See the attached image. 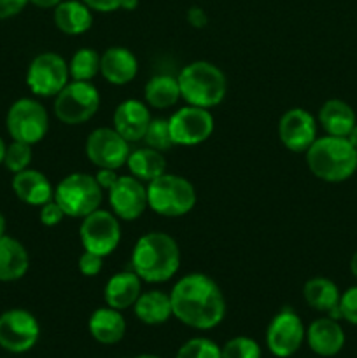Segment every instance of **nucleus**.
Instances as JSON below:
<instances>
[{
	"label": "nucleus",
	"mask_w": 357,
	"mask_h": 358,
	"mask_svg": "<svg viewBox=\"0 0 357 358\" xmlns=\"http://www.w3.org/2000/svg\"><path fill=\"white\" fill-rule=\"evenodd\" d=\"M79 238L84 250L107 257L121 243V224L114 213L98 208L83 219Z\"/></svg>",
	"instance_id": "nucleus-10"
},
{
	"label": "nucleus",
	"mask_w": 357,
	"mask_h": 358,
	"mask_svg": "<svg viewBox=\"0 0 357 358\" xmlns=\"http://www.w3.org/2000/svg\"><path fill=\"white\" fill-rule=\"evenodd\" d=\"M350 273H352L357 280V252L352 255V259H350Z\"/></svg>",
	"instance_id": "nucleus-45"
},
{
	"label": "nucleus",
	"mask_w": 357,
	"mask_h": 358,
	"mask_svg": "<svg viewBox=\"0 0 357 358\" xmlns=\"http://www.w3.org/2000/svg\"><path fill=\"white\" fill-rule=\"evenodd\" d=\"M279 136L287 150L303 154L317 140V119L304 108H289L280 117Z\"/></svg>",
	"instance_id": "nucleus-16"
},
{
	"label": "nucleus",
	"mask_w": 357,
	"mask_h": 358,
	"mask_svg": "<svg viewBox=\"0 0 357 358\" xmlns=\"http://www.w3.org/2000/svg\"><path fill=\"white\" fill-rule=\"evenodd\" d=\"M88 331L100 345H118L126 334V320L119 310L111 306L98 308L91 313Z\"/></svg>",
	"instance_id": "nucleus-23"
},
{
	"label": "nucleus",
	"mask_w": 357,
	"mask_h": 358,
	"mask_svg": "<svg viewBox=\"0 0 357 358\" xmlns=\"http://www.w3.org/2000/svg\"><path fill=\"white\" fill-rule=\"evenodd\" d=\"M144 98H146V103L149 107L158 108V110L177 105V101L181 100L177 77L164 76V73L150 77L144 87Z\"/></svg>",
	"instance_id": "nucleus-29"
},
{
	"label": "nucleus",
	"mask_w": 357,
	"mask_h": 358,
	"mask_svg": "<svg viewBox=\"0 0 357 358\" xmlns=\"http://www.w3.org/2000/svg\"><path fill=\"white\" fill-rule=\"evenodd\" d=\"M52 199L62 206L66 217L84 219L100 208L104 191L98 185L94 175L76 171L58 182Z\"/></svg>",
	"instance_id": "nucleus-6"
},
{
	"label": "nucleus",
	"mask_w": 357,
	"mask_h": 358,
	"mask_svg": "<svg viewBox=\"0 0 357 358\" xmlns=\"http://www.w3.org/2000/svg\"><path fill=\"white\" fill-rule=\"evenodd\" d=\"M30 268V255L21 241L13 236H0V282L10 283L23 278Z\"/></svg>",
	"instance_id": "nucleus-24"
},
{
	"label": "nucleus",
	"mask_w": 357,
	"mask_h": 358,
	"mask_svg": "<svg viewBox=\"0 0 357 358\" xmlns=\"http://www.w3.org/2000/svg\"><path fill=\"white\" fill-rule=\"evenodd\" d=\"M94 178H97L98 185L102 187V191H108V189L112 187V185L118 182L119 175H118V170H108V168H98L97 175H94Z\"/></svg>",
	"instance_id": "nucleus-40"
},
{
	"label": "nucleus",
	"mask_w": 357,
	"mask_h": 358,
	"mask_svg": "<svg viewBox=\"0 0 357 358\" xmlns=\"http://www.w3.org/2000/svg\"><path fill=\"white\" fill-rule=\"evenodd\" d=\"M175 358H223L220 346L209 338H192L178 348Z\"/></svg>",
	"instance_id": "nucleus-33"
},
{
	"label": "nucleus",
	"mask_w": 357,
	"mask_h": 358,
	"mask_svg": "<svg viewBox=\"0 0 357 358\" xmlns=\"http://www.w3.org/2000/svg\"><path fill=\"white\" fill-rule=\"evenodd\" d=\"M69 83V63L58 52H41L28 65L27 86L35 96H56Z\"/></svg>",
	"instance_id": "nucleus-9"
},
{
	"label": "nucleus",
	"mask_w": 357,
	"mask_h": 358,
	"mask_svg": "<svg viewBox=\"0 0 357 358\" xmlns=\"http://www.w3.org/2000/svg\"><path fill=\"white\" fill-rule=\"evenodd\" d=\"M83 2L97 13H114L122 6V0H83Z\"/></svg>",
	"instance_id": "nucleus-39"
},
{
	"label": "nucleus",
	"mask_w": 357,
	"mask_h": 358,
	"mask_svg": "<svg viewBox=\"0 0 357 358\" xmlns=\"http://www.w3.org/2000/svg\"><path fill=\"white\" fill-rule=\"evenodd\" d=\"M140 294H142L140 276L135 271H121L112 275L105 283L104 299L107 306L122 311L133 308Z\"/></svg>",
	"instance_id": "nucleus-22"
},
{
	"label": "nucleus",
	"mask_w": 357,
	"mask_h": 358,
	"mask_svg": "<svg viewBox=\"0 0 357 358\" xmlns=\"http://www.w3.org/2000/svg\"><path fill=\"white\" fill-rule=\"evenodd\" d=\"M181 268V248L167 233H147L136 240L132 252V269L147 283H164Z\"/></svg>",
	"instance_id": "nucleus-2"
},
{
	"label": "nucleus",
	"mask_w": 357,
	"mask_h": 358,
	"mask_svg": "<svg viewBox=\"0 0 357 358\" xmlns=\"http://www.w3.org/2000/svg\"><path fill=\"white\" fill-rule=\"evenodd\" d=\"M220 355L223 358H261L262 352L255 339L247 338V336H237L224 343V346L220 348Z\"/></svg>",
	"instance_id": "nucleus-32"
},
{
	"label": "nucleus",
	"mask_w": 357,
	"mask_h": 358,
	"mask_svg": "<svg viewBox=\"0 0 357 358\" xmlns=\"http://www.w3.org/2000/svg\"><path fill=\"white\" fill-rule=\"evenodd\" d=\"M136 6H139V0H122L121 9L133 10V9H136Z\"/></svg>",
	"instance_id": "nucleus-43"
},
{
	"label": "nucleus",
	"mask_w": 357,
	"mask_h": 358,
	"mask_svg": "<svg viewBox=\"0 0 357 358\" xmlns=\"http://www.w3.org/2000/svg\"><path fill=\"white\" fill-rule=\"evenodd\" d=\"M108 205L119 220H136L149 208L147 187L133 175H119L118 182L108 189Z\"/></svg>",
	"instance_id": "nucleus-15"
},
{
	"label": "nucleus",
	"mask_w": 357,
	"mask_h": 358,
	"mask_svg": "<svg viewBox=\"0 0 357 358\" xmlns=\"http://www.w3.org/2000/svg\"><path fill=\"white\" fill-rule=\"evenodd\" d=\"M303 297L308 306L315 311L326 313L328 317L340 320V292L338 285L326 276H314L303 287Z\"/></svg>",
	"instance_id": "nucleus-21"
},
{
	"label": "nucleus",
	"mask_w": 357,
	"mask_h": 358,
	"mask_svg": "<svg viewBox=\"0 0 357 358\" xmlns=\"http://www.w3.org/2000/svg\"><path fill=\"white\" fill-rule=\"evenodd\" d=\"M10 185H13L16 198L30 206L46 205L55 196V189H52L49 178L42 171L31 170V168L14 173Z\"/></svg>",
	"instance_id": "nucleus-20"
},
{
	"label": "nucleus",
	"mask_w": 357,
	"mask_h": 358,
	"mask_svg": "<svg viewBox=\"0 0 357 358\" xmlns=\"http://www.w3.org/2000/svg\"><path fill=\"white\" fill-rule=\"evenodd\" d=\"M144 142L147 143V147L160 150V152H168L172 147H175L174 140H172V135H170L168 119H163V117L150 119L149 128H147L146 136H144Z\"/></svg>",
	"instance_id": "nucleus-31"
},
{
	"label": "nucleus",
	"mask_w": 357,
	"mask_h": 358,
	"mask_svg": "<svg viewBox=\"0 0 357 358\" xmlns=\"http://www.w3.org/2000/svg\"><path fill=\"white\" fill-rule=\"evenodd\" d=\"M345 331L338 320L322 317L312 322L307 329L308 348L318 357H336L345 346Z\"/></svg>",
	"instance_id": "nucleus-17"
},
{
	"label": "nucleus",
	"mask_w": 357,
	"mask_h": 358,
	"mask_svg": "<svg viewBox=\"0 0 357 358\" xmlns=\"http://www.w3.org/2000/svg\"><path fill=\"white\" fill-rule=\"evenodd\" d=\"M6 128L16 142L35 145L42 142L49 131L48 110L34 98H20L7 110Z\"/></svg>",
	"instance_id": "nucleus-8"
},
{
	"label": "nucleus",
	"mask_w": 357,
	"mask_h": 358,
	"mask_svg": "<svg viewBox=\"0 0 357 358\" xmlns=\"http://www.w3.org/2000/svg\"><path fill=\"white\" fill-rule=\"evenodd\" d=\"M100 58L102 56L91 48L77 49L69 62L70 79L91 83V79L100 73Z\"/></svg>",
	"instance_id": "nucleus-30"
},
{
	"label": "nucleus",
	"mask_w": 357,
	"mask_h": 358,
	"mask_svg": "<svg viewBox=\"0 0 357 358\" xmlns=\"http://www.w3.org/2000/svg\"><path fill=\"white\" fill-rule=\"evenodd\" d=\"M41 338L38 320L27 310L14 308L0 315V348L9 353H27Z\"/></svg>",
	"instance_id": "nucleus-11"
},
{
	"label": "nucleus",
	"mask_w": 357,
	"mask_h": 358,
	"mask_svg": "<svg viewBox=\"0 0 357 358\" xmlns=\"http://www.w3.org/2000/svg\"><path fill=\"white\" fill-rule=\"evenodd\" d=\"M65 212L62 210V206L51 199L46 205L41 206V212H38V219H41V224L46 227H55L58 224H62V220L65 219Z\"/></svg>",
	"instance_id": "nucleus-36"
},
{
	"label": "nucleus",
	"mask_w": 357,
	"mask_h": 358,
	"mask_svg": "<svg viewBox=\"0 0 357 358\" xmlns=\"http://www.w3.org/2000/svg\"><path fill=\"white\" fill-rule=\"evenodd\" d=\"M308 170L328 184H340L357 171V149L345 136H317L307 150Z\"/></svg>",
	"instance_id": "nucleus-3"
},
{
	"label": "nucleus",
	"mask_w": 357,
	"mask_h": 358,
	"mask_svg": "<svg viewBox=\"0 0 357 358\" xmlns=\"http://www.w3.org/2000/svg\"><path fill=\"white\" fill-rule=\"evenodd\" d=\"M31 157H34L31 145L13 140V143L7 145L6 157H4V166L9 171H13V173H20V171L30 168Z\"/></svg>",
	"instance_id": "nucleus-34"
},
{
	"label": "nucleus",
	"mask_w": 357,
	"mask_h": 358,
	"mask_svg": "<svg viewBox=\"0 0 357 358\" xmlns=\"http://www.w3.org/2000/svg\"><path fill=\"white\" fill-rule=\"evenodd\" d=\"M168 126L175 145L195 147L212 136L216 122L209 108L186 105L168 117Z\"/></svg>",
	"instance_id": "nucleus-12"
},
{
	"label": "nucleus",
	"mask_w": 357,
	"mask_h": 358,
	"mask_svg": "<svg viewBox=\"0 0 357 358\" xmlns=\"http://www.w3.org/2000/svg\"><path fill=\"white\" fill-rule=\"evenodd\" d=\"M100 73L108 84L125 86L132 83L139 73V59L130 49L114 45L102 55Z\"/></svg>",
	"instance_id": "nucleus-19"
},
{
	"label": "nucleus",
	"mask_w": 357,
	"mask_h": 358,
	"mask_svg": "<svg viewBox=\"0 0 357 358\" xmlns=\"http://www.w3.org/2000/svg\"><path fill=\"white\" fill-rule=\"evenodd\" d=\"M150 119L153 117H150L149 105L139 100H125L115 107L112 122L115 131L133 143L144 140Z\"/></svg>",
	"instance_id": "nucleus-18"
},
{
	"label": "nucleus",
	"mask_w": 357,
	"mask_h": 358,
	"mask_svg": "<svg viewBox=\"0 0 357 358\" xmlns=\"http://www.w3.org/2000/svg\"><path fill=\"white\" fill-rule=\"evenodd\" d=\"M188 21L191 27L203 28L209 23V16H206L205 10H203L202 7H191V9L188 10Z\"/></svg>",
	"instance_id": "nucleus-41"
},
{
	"label": "nucleus",
	"mask_w": 357,
	"mask_h": 358,
	"mask_svg": "<svg viewBox=\"0 0 357 358\" xmlns=\"http://www.w3.org/2000/svg\"><path fill=\"white\" fill-rule=\"evenodd\" d=\"M100 108V93L88 80H70L55 96V115L63 124H84Z\"/></svg>",
	"instance_id": "nucleus-7"
},
{
	"label": "nucleus",
	"mask_w": 357,
	"mask_h": 358,
	"mask_svg": "<svg viewBox=\"0 0 357 358\" xmlns=\"http://www.w3.org/2000/svg\"><path fill=\"white\" fill-rule=\"evenodd\" d=\"M147 205L161 217H184L195 208L196 189L181 175L163 173L147 184Z\"/></svg>",
	"instance_id": "nucleus-5"
},
{
	"label": "nucleus",
	"mask_w": 357,
	"mask_h": 358,
	"mask_svg": "<svg viewBox=\"0 0 357 358\" xmlns=\"http://www.w3.org/2000/svg\"><path fill=\"white\" fill-rule=\"evenodd\" d=\"M133 313L146 325L164 324L174 317L170 294H164L161 290L142 292L133 304Z\"/></svg>",
	"instance_id": "nucleus-27"
},
{
	"label": "nucleus",
	"mask_w": 357,
	"mask_h": 358,
	"mask_svg": "<svg viewBox=\"0 0 357 358\" xmlns=\"http://www.w3.org/2000/svg\"><path fill=\"white\" fill-rule=\"evenodd\" d=\"M28 2L34 3L35 7H41V9H55L63 0H28Z\"/></svg>",
	"instance_id": "nucleus-42"
},
{
	"label": "nucleus",
	"mask_w": 357,
	"mask_h": 358,
	"mask_svg": "<svg viewBox=\"0 0 357 358\" xmlns=\"http://www.w3.org/2000/svg\"><path fill=\"white\" fill-rule=\"evenodd\" d=\"M79 271L83 273L84 276L91 278V276L100 275L102 268H104V257L102 255L93 254V252L84 250L79 257Z\"/></svg>",
	"instance_id": "nucleus-37"
},
{
	"label": "nucleus",
	"mask_w": 357,
	"mask_h": 358,
	"mask_svg": "<svg viewBox=\"0 0 357 358\" xmlns=\"http://www.w3.org/2000/svg\"><path fill=\"white\" fill-rule=\"evenodd\" d=\"M130 175L139 178L140 182H153L154 178L167 173V159L164 154L150 147H142V149L132 150L126 161Z\"/></svg>",
	"instance_id": "nucleus-28"
},
{
	"label": "nucleus",
	"mask_w": 357,
	"mask_h": 358,
	"mask_svg": "<svg viewBox=\"0 0 357 358\" xmlns=\"http://www.w3.org/2000/svg\"><path fill=\"white\" fill-rule=\"evenodd\" d=\"M55 24L65 35H83L93 27V10L83 0H63L55 7Z\"/></svg>",
	"instance_id": "nucleus-26"
},
{
	"label": "nucleus",
	"mask_w": 357,
	"mask_h": 358,
	"mask_svg": "<svg viewBox=\"0 0 357 358\" xmlns=\"http://www.w3.org/2000/svg\"><path fill=\"white\" fill-rule=\"evenodd\" d=\"M174 317L196 331L216 329L226 317V299L220 287L203 273L182 276L170 292Z\"/></svg>",
	"instance_id": "nucleus-1"
},
{
	"label": "nucleus",
	"mask_w": 357,
	"mask_h": 358,
	"mask_svg": "<svg viewBox=\"0 0 357 358\" xmlns=\"http://www.w3.org/2000/svg\"><path fill=\"white\" fill-rule=\"evenodd\" d=\"M340 315L343 320L357 327V285L346 289L340 297Z\"/></svg>",
	"instance_id": "nucleus-35"
},
{
	"label": "nucleus",
	"mask_w": 357,
	"mask_h": 358,
	"mask_svg": "<svg viewBox=\"0 0 357 358\" xmlns=\"http://www.w3.org/2000/svg\"><path fill=\"white\" fill-rule=\"evenodd\" d=\"M181 98L188 105L202 108L217 107L224 100L227 80L223 70L210 62H192L177 77Z\"/></svg>",
	"instance_id": "nucleus-4"
},
{
	"label": "nucleus",
	"mask_w": 357,
	"mask_h": 358,
	"mask_svg": "<svg viewBox=\"0 0 357 358\" xmlns=\"http://www.w3.org/2000/svg\"><path fill=\"white\" fill-rule=\"evenodd\" d=\"M6 229H7L6 217H4V213L0 212V236H4V234H6Z\"/></svg>",
	"instance_id": "nucleus-47"
},
{
	"label": "nucleus",
	"mask_w": 357,
	"mask_h": 358,
	"mask_svg": "<svg viewBox=\"0 0 357 358\" xmlns=\"http://www.w3.org/2000/svg\"><path fill=\"white\" fill-rule=\"evenodd\" d=\"M346 140H349V142L352 143V145L357 149V122H356V126H354V128H352V131L349 133V136H346Z\"/></svg>",
	"instance_id": "nucleus-44"
},
{
	"label": "nucleus",
	"mask_w": 357,
	"mask_h": 358,
	"mask_svg": "<svg viewBox=\"0 0 357 358\" xmlns=\"http://www.w3.org/2000/svg\"><path fill=\"white\" fill-rule=\"evenodd\" d=\"M130 142L114 128H97L86 140V156L97 168L119 170L128 161Z\"/></svg>",
	"instance_id": "nucleus-14"
},
{
	"label": "nucleus",
	"mask_w": 357,
	"mask_h": 358,
	"mask_svg": "<svg viewBox=\"0 0 357 358\" xmlns=\"http://www.w3.org/2000/svg\"><path fill=\"white\" fill-rule=\"evenodd\" d=\"M6 150H7V143L4 142V138L0 136V164H4V157H6Z\"/></svg>",
	"instance_id": "nucleus-46"
},
{
	"label": "nucleus",
	"mask_w": 357,
	"mask_h": 358,
	"mask_svg": "<svg viewBox=\"0 0 357 358\" xmlns=\"http://www.w3.org/2000/svg\"><path fill=\"white\" fill-rule=\"evenodd\" d=\"M133 358H161V357L150 355V353H142V355H136V357H133Z\"/></svg>",
	"instance_id": "nucleus-48"
},
{
	"label": "nucleus",
	"mask_w": 357,
	"mask_h": 358,
	"mask_svg": "<svg viewBox=\"0 0 357 358\" xmlns=\"http://www.w3.org/2000/svg\"><path fill=\"white\" fill-rule=\"evenodd\" d=\"M30 3L28 0H0V20H9L18 16Z\"/></svg>",
	"instance_id": "nucleus-38"
},
{
	"label": "nucleus",
	"mask_w": 357,
	"mask_h": 358,
	"mask_svg": "<svg viewBox=\"0 0 357 358\" xmlns=\"http://www.w3.org/2000/svg\"><path fill=\"white\" fill-rule=\"evenodd\" d=\"M356 122L357 115L354 108L338 98H331L318 108V124L324 129L326 135L346 138Z\"/></svg>",
	"instance_id": "nucleus-25"
},
{
	"label": "nucleus",
	"mask_w": 357,
	"mask_h": 358,
	"mask_svg": "<svg viewBox=\"0 0 357 358\" xmlns=\"http://www.w3.org/2000/svg\"><path fill=\"white\" fill-rule=\"evenodd\" d=\"M307 329L300 315L290 308H284L275 315L266 329V346L276 358L293 357L303 346Z\"/></svg>",
	"instance_id": "nucleus-13"
}]
</instances>
